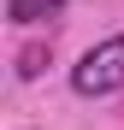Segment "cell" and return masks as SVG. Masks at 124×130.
<instances>
[{"label": "cell", "mask_w": 124, "mask_h": 130, "mask_svg": "<svg viewBox=\"0 0 124 130\" xmlns=\"http://www.w3.org/2000/svg\"><path fill=\"white\" fill-rule=\"evenodd\" d=\"M71 89H77V95H89V101L118 95V89H124V36L95 41V47L71 65Z\"/></svg>", "instance_id": "6da1fadb"}, {"label": "cell", "mask_w": 124, "mask_h": 130, "mask_svg": "<svg viewBox=\"0 0 124 130\" xmlns=\"http://www.w3.org/2000/svg\"><path fill=\"white\" fill-rule=\"evenodd\" d=\"M6 18L18 30H36V24H59L65 18V0H6Z\"/></svg>", "instance_id": "7a4b0ae2"}, {"label": "cell", "mask_w": 124, "mask_h": 130, "mask_svg": "<svg viewBox=\"0 0 124 130\" xmlns=\"http://www.w3.org/2000/svg\"><path fill=\"white\" fill-rule=\"evenodd\" d=\"M41 65H47V47H24L18 53V77H41Z\"/></svg>", "instance_id": "3957f363"}]
</instances>
